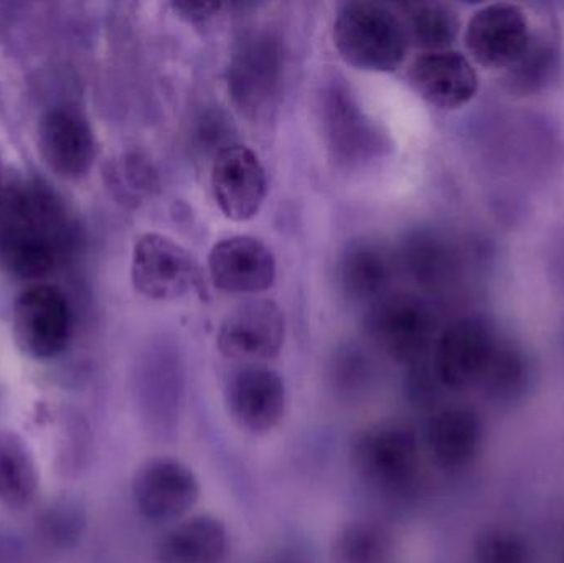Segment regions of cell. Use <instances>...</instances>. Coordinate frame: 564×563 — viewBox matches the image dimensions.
<instances>
[{
	"mask_svg": "<svg viewBox=\"0 0 564 563\" xmlns=\"http://www.w3.org/2000/svg\"><path fill=\"white\" fill-rule=\"evenodd\" d=\"M334 45L345 63L370 73L397 72L410 50L401 15L380 2H345L334 22Z\"/></svg>",
	"mask_w": 564,
	"mask_h": 563,
	"instance_id": "6da1fadb",
	"label": "cell"
},
{
	"mask_svg": "<svg viewBox=\"0 0 564 563\" xmlns=\"http://www.w3.org/2000/svg\"><path fill=\"white\" fill-rule=\"evenodd\" d=\"M350 465L357 478L384 498L403 496L416 481L420 440L413 426L403 422L365 426L350 443Z\"/></svg>",
	"mask_w": 564,
	"mask_h": 563,
	"instance_id": "7a4b0ae2",
	"label": "cell"
},
{
	"mask_svg": "<svg viewBox=\"0 0 564 563\" xmlns=\"http://www.w3.org/2000/svg\"><path fill=\"white\" fill-rule=\"evenodd\" d=\"M12 334L23 356L50 360L65 353L72 340L73 313L62 290L33 284L17 297L12 310Z\"/></svg>",
	"mask_w": 564,
	"mask_h": 563,
	"instance_id": "3957f363",
	"label": "cell"
},
{
	"mask_svg": "<svg viewBox=\"0 0 564 563\" xmlns=\"http://www.w3.org/2000/svg\"><path fill=\"white\" fill-rule=\"evenodd\" d=\"M367 331L393 362L420 366L433 344L434 316L413 294H387L368 307Z\"/></svg>",
	"mask_w": 564,
	"mask_h": 563,
	"instance_id": "277c9868",
	"label": "cell"
},
{
	"mask_svg": "<svg viewBox=\"0 0 564 563\" xmlns=\"http://www.w3.org/2000/svg\"><path fill=\"white\" fill-rule=\"evenodd\" d=\"M282 69L278 39L267 32L245 36L228 66V89L235 105L251 118L267 116L280 98Z\"/></svg>",
	"mask_w": 564,
	"mask_h": 563,
	"instance_id": "5b68a950",
	"label": "cell"
},
{
	"mask_svg": "<svg viewBox=\"0 0 564 563\" xmlns=\"http://www.w3.org/2000/svg\"><path fill=\"white\" fill-rule=\"evenodd\" d=\"M132 499L151 524H175L197 506L202 488L191 466L171 456L148 459L134 473Z\"/></svg>",
	"mask_w": 564,
	"mask_h": 563,
	"instance_id": "8992f818",
	"label": "cell"
},
{
	"mask_svg": "<svg viewBox=\"0 0 564 563\" xmlns=\"http://www.w3.org/2000/svg\"><path fill=\"white\" fill-rule=\"evenodd\" d=\"M496 326L486 317L451 323L434 343V373L447 389L459 390L482 380L500 344Z\"/></svg>",
	"mask_w": 564,
	"mask_h": 563,
	"instance_id": "52a82bcc",
	"label": "cell"
},
{
	"mask_svg": "<svg viewBox=\"0 0 564 563\" xmlns=\"http://www.w3.org/2000/svg\"><path fill=\"white\" fill-rule=\"evenodd\" d=\"M225 405L238 429L254 436L268 435L288 412L284 379L264 364H243L225 383Z\"/></svg>",
	"mask_w": 564,
	"mask_h": 563,
	"instance_id": "ba28073f",
	"label": "cell"
},
{
	"mask_svg": "<svg viewBox=\"0 0 564 563\" xmlns=\"http://www.w3.org/2000/svg\"><path fill=\"white\" fill-rule=\"evenodd\" d=\"M131 280L135 291L148 300L174 301L197 286L200 268L177 241L145 234L132 250Z\"/></svg>",
	"mask_w": 564,
	"mask_h": 563,
	"instance_id": "9c48e42d",
	"label": "cell"
},
{
	"mask_svg": "<svg viewBox=\"0 0 564 563\" xmlns=\"http://www.w3.org/2000/svg\"><path fill=\"white\" fill-rule=\"evenodd\" d=\"M532 20L522 6L489 3L467 23L464 43L474 62L494 72L509 69L529 46Z\"/></svg>",
	"mask_w": 564,
	"mask_h": 563,
	"instance_id": "30bf717a",
	"label": "cell"
},
{
	"mask_svg": "<svg viewBox=\"0 0 564 563\" xmlns=\"http://www.w3.org/2000/svg\"><path fill=\"white\" fill-rule=\"evenodd\" d=\"M285 339L284 313L274 301L247 300L221 321L218 350L241 364H264L280 356Z\"/></svg>",
	"mask_w": 564,
	"mask_h": 563,
	"instance_id": "8fae6325",
	"label": "cell"
},
{
	"mask_svg": "<svg viewBox=\"0 0 564 563\" xmlns=\"http://www.w3.org/2000/svg\"><path fill=\"white\" fill-rule=\"evenodd\" d=\"M210 182L218 208L230 220H251L267 201V171L247 145L230 144L215 154Z\"/></svg>",
	"mask_w": 564,
	"mask_h": 563,
	"instance_id": "7c38bea8",
	"label": "cell"
},
{
	"mask_svg": "<svg viewBox=\"0 0 564 563\" xmlns=\"http://www.w3.org/2000/svg\"><path fill=\"white\" fill-rule=\"evenodd\" d=\"M139 413L159 442H174L185 403V373L175 353H159L145 364L138 386Z\"/></svg>",
	"mask_w": 564,
	"mask_h": 563,
	"instance_id": "4fadbf2b",
	"label": "cell"
},
{
	"mask_svg": "<svg viewBox=\"0 0 564 563\" xmlns=\"http://www.w3.org/2000/svg\"><path fill=\"white\" fill-rule=\"evenodd\" d=\"M208 273L227 294H258L276 280V258L258 238L238 235L225 238L208 255Z\"/></svg>",
	"mask_w": 564,
	"mask_h": 563,
	"instance_id": "5bb4252c",
	"label": "cell"
},
{
	"mask_svg": "<svg viewBox=\"0 0 564 563\" xmlns=\"http://www.w3.org/2000/svg\"><path fill=\"white\" fill-rule=\"evenodd\" d=\"M408 78L424 101L444 111L469 105L479 93V73L473 62L451 48L417 56L408 69Z\"/></svg>",
	"mask_w": 564,
	"mask_h": 563,
	"instance_id": "9a60e30c",
	"label": "cell"
},
{
	"mask_svg": "<svg viewBox=\"0 0 564 563\" xmlns=\"http://www.w3.org/2000/svg\"><path fill=\"white\" fill-rule=\"evenodd\" d=\"M36 144L46 167L59 177H83L95 162L91 128L82 116L68 109H52L40 119Z\"/></svg>",
	"mask_w": 564,
	"mask_h": 563,
	"instance_id": "2e32d148",
	"label": "cell"
},
{
	"mask_svg": "<svg viewBox=\"0 0 564 563\" xmlns=\"http://www.w3.org/2000/svg\"><path fill=\"white\" fill-rule=\"evenodd\" d=\"M324 122L328 144L335 158L345 164H364L384 149V138L377 124L340 86H332L325 93Z\"/></svg>",
	"mask_w": 564,
	"mask_h": 563,
	"instance_id": "e0dca14e",
	"label": "cell"
},
{
	"mask_svg": "<svg viewBox=\"0 0 564 563\" xmlns=\"http://www.w3.org/2000/svg\"><path fill=\"white\" fill-rule=\"evenodd\" d=\"M540 23L532 22V39L523 55L502 73L503 88L513 96H533L545 91L562 72V32L555 15L542 12Z\"/></svg>",
	"mask_w": 564,
	"mask_h": 563,
	"instance_id": "ac0fdd59",
	"label": "cell"
},
{
	"mask_svg": "<svg viewBox=\"0 0 564 563\" xmlns=\"http://www.w3.org/2000/svg\"><path fill=\"white\" fill-rule=\"evenodd\" d=\"M230 548V532L221 519L195 515L162 535L155 557L159 563H225Z\"/></svg>",
	"mask_w": 564,
	"mask_h": 563,
	"instance_id": "d6986e66",
	"label": "cell"
},
{
	"mask_svg": "<svg viewBox=\"0 0 564 563\" xmlns=\"http://www.w3.org/2000/svg\"><path fill=\"white\" fill-rule=\"evenodd\" d=\"M394 267L397 263L383 245L371 240L351 241L338 260L341 293L351 303L371 306L387 296L394 278Z\"/></svg>",
	"mask_w": 564,
	"mask_h": 563,
	"instance_id": "ffe728a7",
	"label": "cell"
},
{
	"mask_svg": "<svg viewBox=\"0 0 564 563\" xmlns=\"http://www.w3.org/2000/svg\"><path fill=\"white\" fill-rule=\"evenodd\" d=\"M40 491V469L29 442L19 433L0 430V505L23 511Z\"/></svg>",
	"mask_w": 564,
	"mask_h": 563,
	"instance_id": "44dd1931",
	"label": "cell"
},
{
	"mask_svg": "<svg viewBox=\"0 0 564 563\" xmlns=\"http://www.w3.org/2000/svg\"><path fill=\"white\" fill-rule=\"evenodd\" d=\"M62 245L40 235L0 228V267L20 280H39L52 273Z\"/></svg>",
	"mask_w": 564,
	"mask_h": 563,
	"instance_id": "7402d4cb",
	"label": "cell"
},
{
	"mask_svg": "<svg viewBox=\"0 0 564 563\" xmlns=\"http://www.w3.org/2000/svg\"><path fill=\"white\" fill-rule=\"evenodd\" d=\"M476 419L467 410L446 409L436 413L427 426V446L437 465L456 468L464 465L477 445Z\"/></svg>",
	"mask_w": 564,
	"mask_h": 563,
	"instance_id": "603a6c76",
	"label": "cell"
},
{
	"mask_svg": "<svg viewBox=\"0 0 564 563\" xmlns=\"http://www.w3.org/2000/svg\"><path fill=\"white\" fill-rule=\"evenodd\" d=\"M393 552V535L373 519H355L335 532L332 563H387Z\"/></svg>",
	"mask_w": 564,
	"mask_h": 563,
	"instance_id": "cb8c5ba5",
	"label": "cell"
},
{
	"mask_svg": "<svg viewBox=\"0 0 564 563\" xmlns=\"http://www.w3.org/2000/svg\"><path fill=\"white\" fill-rule=\"evenodd\" d=\"M401 20L410 43L426 50H449L459 35L460 20L456 10L447 3L417 2L401 7Z\"/></svg>",
	"mask_w": 564,
	"mask_h": 563,
	"instance_id": "d4e9b609",
	"label": "cell"
},
{
	"mask_svg": "<svg viewBox=\"0 0 564 563\" xmlns=\"http://www.w3.org/2000/svg\"><path fill=\"white\" fill-rule=\"evenodd\" d=\"M404 267L423 286H441L453 277L456 258L451 245L431 231L414 234L404 245Z\"/></svg>",
	"mask_w": 564,
	"mask_h": 563,
	"instance_id": "484cf974",
	"label": "cell"
},
{
	"mask_svg": "<svg viewBox=\"0 0 564 563\" xmlns=\"http://www.w3.org/2000/svg\"><path fill=\"white\" fill-rule=\"evenodd\" d=\"M371 377H373V367L367 354L360 353V349L347 347L335 357L332 380L341 396L348 399L360 396L370 386Z\"/></svg>",
	"mask_w": 564,
	"mask_h": 563,
	"instance_id": "4316f807",
	"label": "cell"
},
{
	"mask_svg": "<svg viewBox=\"0 0 564 563\" xmlns=\"http://www.w3.org/2000/svg\"><path fill=\"white\" fill-rule=\"evenodd\" d=\"M172 9L188 22H205V20L212 19L215 13H218L221 6L214 2H174Z\"/></svg>",
	"mask_w": 564,
	"mask_h": 563,
	"instance_id": "83f0119b",
	"label": "cell"
},
{
	"mask_svg": "<svg viewBox=\"0 0 564 563\" xmlns=\"http://www.w3.org/2000/svg\"><path fill=\"white\" fill-rule=\"evenodd\" d=\"M271 563H274V562H271ZM282 563V562H281Z\"/></svg>",
	"mask_w": 564,
	"mask_h": 563,
	"instance_id": "f1b7e54d",
	"label": "cell"
}]
</instances>
